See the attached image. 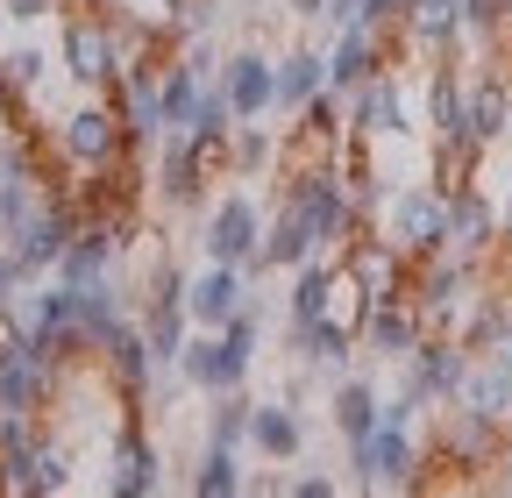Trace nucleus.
<instances>
[{"label":"nucleus","mask_w":512,"mask_h":498,"mask_svg":"<svg viewBox=\"0 0 512 498\" xmlns=\"http://www.w3.org/2000/svg\"><path fill=\"white\" fill-rule=\"evenodd\" d=\"M249 349H256V314L235 306V314L221 321V335L178 349V370H185V385H200V392H235L249 378Z\"/></svg>","instance_id":"1"},{"label":"nucleus","mask_w":512,"mask_h":498,"mask_svg":"<svg viewBox=\"0 0 512 498\" xmlns=\"http://www.w3.org/2000/svg\"><path fill=\"white\" fill-rule=\"evenodd\" d=\"M505 484H512V463H505Z\"/></svg>","instance_id":"43"},{"label":"nucleus","mask_w":512,"mask_h":498,"mask_svg":"<svg viewBox=\"0 0 512 498\" xmlns=\"http://www.w3.org/2000/svg\"><path fill=\"white\" fill-rule=\"evenodd\" d=\"M64 150H72L79 164H100L114 150V114L107 107H79L72 121H64Z\"/></svg>","instance_id":"17"},{"label":"nucleus","mask_w":512,"mask_h":498,"mask_svg":"<svg viewBox=\"0 0 512 498\" xmlns=\"http://www.w3.org/2000/svg\"><path fill=\"white\" fill-rule=\"evenodd\" d=\"M235 164H242V171H264V164H271V136H264V129H242V136H235Z\"/></svg>","instance_id":"33"},{"label":"nucleus","mask_w":512,"mask_h":498,"mask_svg":"<svg viewBox=\"0 0 512 498\" xmlns=\"http://www.w3.org/2000/svg\"><path fill=\"white\" fill-rule=\"evenodd\" d=\"M64 72L79 86H100L121 72V43L100 29V22H64Z\"/></svg>","instance_id":"6"},{"label":"nucleus","mask_w":512,"mask_h":498,"mask_svg":"<svg viewBox=\"0 0 512 498\" xmlns=\"http://www.w3.org/2000/svg\"><path fill=\"white\" fill-rule=\"evenodd\" d=\"M505 121H512V93H505L498 79H477V86L463 93V143H498Z\"/></svg>","instance_id":"11"},{"label":"nucleus","mask_w":512,"mask_h":498,"mask_svg":"<svg viewBox=\"0 0 512 498\" xmlns=\"http://www.w3.org/2000/svg\"><path fill=\"white\" fill-rule=\"evenodd\" d=\"M256 242H264V214L249 193H228L207 214V264H256Z\"/></svg>","instance_id":"2"},{"label":"nucleus","mask_w":512,"mask_h":498,"mask_svg":"<svg viewBox=\"0 0 512 498\" xmlns=\"http://www.w3.org/2000/svg\"><path fill=\"white\" fill-rule=\"evenodd\" d=\"M171 8H178L185 29H207V22H214V0H171Z\"/></svg>","instance_id":"36"},{"label":"nucleus","mask_w":512,"mask_h":498,"mask_svg":"<svg viewBox=\"0 0 512 498\" xmlns=\"http://www.w3.org/2000/svg\"><path fill=\"white\" fill-rule=\"evenodd\" d=\"M313 249H320V235H313V221L285 200V214H278V228L264 235V242H256V264H264V271H299L306 257H313Z\"/></svg>","instance_id":"9"},{"label":"nucleus","mask_w":512,"mask_h":498,"mask_svg":"<svg viewBox=\"0 0 512 498\" xmlns=\"http://www.w3.org/2000/svg\"><path fill=\"white\" fill-rule=\"evenodd\" d=\"M292 207L313 221L320 242H335V235L349 228V193L335 185V171H306V178H292Z\"/></svg>","instance_id":"8"},{"label":"nucleus","mask_w":512,"mask_h":498,"mask_svg":"<svg viewBox=\"0 0 512 498\" xmlns=\"http://www.w3.org/2000/svg\"><path fill=\"white\" fill-rule=\"evenodd\" d=\"M320 22H342V29L363 22V0H328V15H320Z\"/></svg>","instance_id":"39"},{"label":"nucleus","mask_w":512,"mask_h":498,"mask_svg":"<svg viewBox=\"0 0 512 498\" xmlns=\"http://www.w3.org/2000/svg\"><path fill=\"white\" fill-rule=\"evenodd\" d=\"M491 207H484V193H456V200H448V242H456V249H484L491 242Z\"/></svg>","instance_id":"24"},{"label":"nucleus","mask_w":512,"mask_h":498,"mask_svg":"<svg viewBox=\"0 0 512 498\" xmlns=\"http://www.w3.org/2000/svg\"><path fill=\"white\" fill-rule=\"evenodd\" d=\"M0 79H8V86H36L43 79V50H8V57H0Z\"/></svg>","instance_id":"31"},{"label":"nucleus","mask_w":512,"mask_h":498,"mask_svg":"<svg viewBox=\"0 0 512 498\" xmlns=\"http://www.w3.org/2000/svg\"><path fill=\"white\" fill-rule=\"evenodd\" d=\"M370 349H377V356H413V349H420V321L406 314V306L377 299V314H370Z\"/></svg>","instance_id":"18"},{"label":"nucleus","mask_w":512,"mask_h":498,"mask_svg":"<svg viewBox=\"0 0 512 498\" xmlns=\"http://www.w3.org/2000/svg\"><path fill=\"white\" fill-rule=\"evenodd\" d=\"M335 285H342V278H335L328 264L306 257L299 278H292V321H320V314H328V299H335Z\"/></svg>","instance_id":"25"},{"label":"nucleus","mask_w":512,"mask_h":498,"mask_svg":"<svg viewBox=\"0 0 512 498\" xmlns=\"http://www.w3.org/2000/svg\"><path fill=\"white\" fill-rule=\"evenodd\" d=\"M107 356H114V378H121L128 392H143V385H150V370H157V356H150V342H143L136 328H121V335L107 342Z\"/></svg>","instance_id":"26"},{"label":"nucleus","mask_w":512,"mask_h":498,"mask_svg":"<svg viewBox=\"0 0 512 498\" xmlns=\"http://www.w3.org/2000/svg\"><path fill=\"white\" fill-rule=\"evenodd\" d=\"M57 8V0H0V15H8V22H43Z\"/></svg>","instance_id":"35"},{"label":"nucleus","mask_w":512,"mask_h":498,"mask_svg":"<svg viewBox=\"0 0 512 498\" xmlns=\"http://www.w3.org/2000/svg\"><path fill=\"white\" fill-rule=\"evenodd\" d=\"M463 349H413V399H456L463 392Z\"/></svg>","instance_id":"13"},{"label":"nucleus","mask_w":512,"mask_h":498,"mask_svg":"<svg viewBox=\"0 0 512 498\" xmlns=\"http://www.w3.org/2000/svg\"><path fill=\"white\" fill-rule=\"evenodd\" d=\"M349 129H356V136H406V107H399V86L370 72V79L356 86V107H349Z\"/></svg>","instance_id":"10"},{"label":"nucleus","mask_w":512,"mask_h":498,"mask_svg":"<svg viewBox=\"0 0 512 498\" xmlns=\"http://www.w3.org/2000/svg\"><path fill=\"white\" fill-rule=\"evenodd\" d=\"M370 72H377V43H370V29H363V22H349V29H342V43H335V57H328V86H342V93H349V86H363Z\"/></svg>","instance_id":"15"},{"label":"nucleus","mask_w":512,"mask_h":498,"mask_svg":"<svg viewBox=\"0 0 512 498\" xmlns=\"http://www.w3.org/2000/svg\"><path fill=\"white\" fill-rule=\"evenodd\" d=\"M392 15H406V0H363V29H377V22H392Z\"/></svg>","instance_id":"37"},{"label":"nucleus","mask_w":512,"mask_h":498,"mask_svg":"<svg viewBox=\"0 0 512 498\" xmlns=\"http://www.w3.org/2000/svg\"><path fill=\"white\" fill-rule=\"evenodd\" d=\"M392 235L399 249H441L448 242V193L441 185H413L392 200Z\"/></svg>","instance_id":"3"},{"label":"nucleus","mask_w":512,"mask_h":498,"mask_svg":"<svg viewBox=\"0 0 512 498\" xmlns=\"http://www.w3.org/2000/svg\"><path fill=\"white\" fill-rule=\"evenodd\" d=\"M107 491H121V498H143V491H157V456H150V442H143V434H121Z\"/></svg>","instance_id":"16"},{"label":"nucleus","mask_w":512,"mask_h":498,"mask_svg":"<svg viewBox=\"0 0 512 498\" xmlns=\"http://www.w3.org/2000/svg\"><path fill=\"white\" fill-rule=\"evenodd\" d=\"M64 242H72V221H64V214H29L15 228V264L22 271H43V264L64 257Z\"/></svg>","instance_id":"12"},{"label":"nucleus","mask_w":512,"mask_h":498,"mask_svg":"<svg viewBox=\"0 0 512 498\" xmlns=\"http://www.w3.org/2000/svg\"><path fill=\"white\" fill-rule=\"evenodd\" d=\"M221 93H228V107H235L242 121H256V114L278 107V72H271L256 50H235L228 65H221Z\"/></svg>","instance_id":"5"},{"label":"nucleus","mask_w":512,"mask_h":498,"mask_svg":"<svg viewBox=\"0 0 512 498\" xmlns=\"http://www.w3.org/2000/svg\"><path fill=\"white\" fill-rule=\"evenodd\" d=\"M406 29H413V43H456L463 0H406Z\"/></svg>","instance_id":"20"},{"label":"nucleus","mask_w":512,"mask_h":498,"mask_svg":"<svg viewBox=\"0 0 512 498\" xmlns=\"http://www.w3.org/2000/svg\"><path fill=\"white\" fill-rule=\"evenodd\" d=\"M292 15H306V22H320V15H328V0H292Z\"/></svg>","instance_id":"41"},{"label":"nucleus","mask_w":512,"mask_h":498,"mask_svg":"<svg viewBox=\"0 0 512 498\" xmlns=\"http://www.w3.org/2000/svg\"><path fill=\"white\" fill-rule=\"evenodd\" d=\"M192 491H200V498H235V491H242L235 449H214V442H207V463H200V477H192Z\"/></svg>","instance_id":"27"},{"label":"nucleus","mask_w":512,"mask_h":498,"mask_svg":"<svg viewBox=\"0 0 512 498\" xmlns=\"http://www.w3.org/2000/svg\"><path fill=\"white\" fill-rule=\"evenodd\" d=\"M320 86H328V57H313V50H292L285 65H278V107H306Z\"/></svg>","instance_id":"19"},{"label":"nucleus","mask_w":512,"mask_h":498,"mask_svg":"<svg viewBox=\"0 0 512 498\" xmlns=\"http://www.w3.org/2000/svg\"><path fill=\"white\" fill-rule=\"evenodd\" d=\"M235 306H242V264H207L185 285V321H200V328H221Z\"/></svg>","instance_id":"7"},{"label":"nucleus","mask_w":512,"mask_h":498,"mask_svg":"<svg viewBox=\"0 0 512 498\" xmlns=\"http://www.w3.org/2000/svg\"><path fill=\"white\" fill-rule=\"evenodd\" d=\"M285 491H299V498H328L335 484H328V477H299V484H285Z\"/></svg>","instance_id":"40"},{"label":"nucleus","mask_w":512,"mask_h":498,"mask_svg":"<svg viewBox=\"0 0 512 498\" xmlns=\"http://www.w3.org/2000/svg\"><path fill=\"white\" fill-rule=\"evenodd\" d=\"M72 484V456L64 449H36V463H29V491H64Z\"/></svg>","instance_id":"30"},{"label":"nucleus","mask_w":512,"mask_h":498,"mask_svg":"<svg viewBox=\"0 0 512 498\" xmlns=\"http://www.w3.org/2000/svg\"><path fill=\"white\" fill-rule=\"evenodd\" d=\"M328 413H335V427L349 434V449H356V442H363V434L377 427V413H384V406H377V392H370L363 378H349V385L335 392V406H328Z\"/></svg>","instance_id":"22"},{"label":"nucleus","mask_w":512,"mask_h":498,"mask_svg":"<svg viewBox=\"0 0 512 498\" xmlns=\"http://www.w3.org/2000/svg\"><path fill=\"white\" fill-rule=\"evenodd\" d=\"M456 292H463V271H456V264L427 271V314H448V306H456Z\"/></svg>","instance_id":"32"},{"label":"nucleus","mask_w":512,"mask_h":498,"mask_svg":"<svg viewBox=\"0 0 512 498\" xmlns=\"http://www.w3.org/2000/svg\"><path fill=\"white\" fill-rule=\"evenodd\" d=\"M356 470H363V484H406L413 477V434H406V420H377L356 442Z\"/></svg>","instance_id":"4"},{"label":"nucleus","mask_w":512,"mask_h":498,"mask_svg":"<svg viewBox=\"0 0 512 498\" xmlns=\"http://www.w3.org/2000/svg\"><path fill=\"white\" fill-rule=\"evenodd\" d=\"M22 278H29V271H22L15 257H0V306H8V299H15V285H22Z\"/></svg>","instance_id":"38"},{"label":"nucleus","mask_w":512,"mask_h":498,"mask_svg":"<svg viewBox=\"0 0 512 498\" xmlns=\"http://www.w3.org/2000/svg\"><path fill=\"white\" fill-rule=\"evenodd\" d=\"M505 228H512V200H505Z\"/></svg>","instance_id":"42"},{"label":"nucleus","mask_w":512,"mask_h":498,"mask_svg":"<svg viewBox=\"0 0 512 498\" xmlns=\"http://www.w3.org/2000/svg\"><path fill=\"white\" fill-rule=\"evenodd\" d=\"M349 278H356L370 299H384V292H392V249H384V242L356 249V257H349Z\"/></svg>","instance_id":"28"},{"label":"nucleus","mask_w":512,"mask_h":498,"mask_svg":"<svg viewBox=\"0 0 512 498\" xmlns=\"http://www.w3.org/2000/svg\"><path fill=\"white\" fill-rule=\"evenodd\" d=\"M505 15H512V0H463V22H470V29H484V36H491Z\"/></svg>","instance_id":"34"},{"label":"nucleus","mask_w":512,"mask_h":498,"mask_svg":"<svg viewBox=\"0 0 512 498\" xmlns=\"http://www.w3.org/2000/svg\"><path fill=\"white\" fill-rule=\"evenodd\" d=\"M242 434H249V399L221 392V406H214V420H207V442H214V449H235Z\"/></svg>","instance_id":"29"},{"label":"nucleus","mask_w":512,"mask_h":498,"mask_svg":"<svg viewBox=\"0 0 512 498\" xmlns=\"http://www.w3.org/2000/svg\"><path fill=\"white\" fill-rule=\"evenodd\" d=\"M249 442L264 449V456H299V442H306V427H299V413L292 406H249Z\"/></svg>","instance_id":"14"},{"label":"nucleus","mask_w":512,"mask_h":498,"mask_svg":"<svg viewBox=\"0 0 512 498\" xmlns=\"http://www.w3.org/2000/svg\"><path fill=\"white\" fill-rule=\"evenodd\" d=\"M200 65H171L164 72V86H157V107H164V129H185L192 121V107H200Z\"/></svg>","instance_id":"21"},{"label":"nucleus","mask_w":512,"mask_h":498,"mask_svg":"<svg viewBox=\"0 0 512 498\" xmlns=\"http://www.w3.org/2000/svg\"><path fill=\"white\" fill-rule=\"evenodd\" d=\"M427 114H434V136H441V150H463V86H456V72H434Z\"/></svg>","instance_id":"23"}]
</instances>
